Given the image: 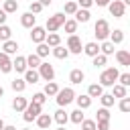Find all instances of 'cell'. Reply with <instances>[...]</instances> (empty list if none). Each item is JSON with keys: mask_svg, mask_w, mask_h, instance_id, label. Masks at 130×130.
<instances>
[{"mask_svg": "<svg viewBox=\"0 0 130 130\" xmlns=\"http://www.w3.org/2000/svg\"><path fill=\"white\" fill-rule=\"evenodd\" d=\"M118 75H120V71H118L116 67H108V69L102 71V75H100V85H102V87L114 85V83L118 81Z\"/></svg>", "mask_w": 130, "mask_h": 130, "instance_id": "obj_1", "label": "cell"}, {"mask_svg": "<svg viewBox=\"0 0 130 130\" xmlns=\"http://www.w3.org/2000/svg\"><path fill=\"white\" fill-rule=\"evenodd\" d=\"M67 18H65V14L63 12H57V14H53V16H49L47 18V24H45V30H49V32H57L61 26H63V22H65Z\"/></svg>", "mask_w": 130, "mask_h": 130, "instance_id": "obj_2", "label": "cell"}, {"mask_svg": "<svg viewBox=\"0 0 130 130\" xmlns=\"http://www.w3.org/2000/svg\"><path fill=\"white\" fill-rule=\"evenodd\" d=\"M93 30H95L93 35H95V39H98V41H106V39L110 37V32H112V30H110V24H108V20H106V18H100V20L95 22Z\"/></svg>", "mask_w": 130, "mask_h": 130, "instance_id": "obj_3", "label": "cell"}, {"mask_svg": "<svg viewBox=\"0 0 130 130\" xmlns=\"http://www.w3.org/2000/svg\"><path fill=\"white\" fill-rule=\"evenodd\" d=\"M55 100H57V104H59V106H67V104H71V102L75 100V91H73L71 87L59 89V91H57V95H55Z\"/></svg>", "mask_w": 130, "mask_h": 130, "instance_id": "obj_4", "label": "cell"}, {"mask_svg": "<svg viewBox=\"0 0 130 130\" xmlns=\"http://www.w3.org/2000/svg\"><path fill=\"white\" fill-rule=\"evenodd\" d=\"M41 108L43 106H37V104H28L26 108H24V112H22V118H24V122H32V120H37V116L41 114Z\"/></svg>", "mask_w": 130, "mask_h": 130, "instance_id": "obj_5", "label": "cell"}, {"mask_svg": "<svg viewBox=\"0 0 130 130\" xmlns=\"http://www.w3.org/2000/svg\"><path fill=\"white\" fill-rule=\"evenodd\" d=\"M108 8H110V14H112L114 18H122V16H124V10H126V6L122 4V0H112V2L108 4Z\"/></svg>", "mask_w": 130, "mask_h": 130, "instance_id": "obj_6", "label": "cell"}, {"mask_svg": "<svg viewBox=\"0 0 130 130\" xmlns=\"http://www.w3.org/2000/svg\"><path fill=\"white\" fill-rule=\"evenodd\" d=\"M39 77H43L45 81H53V77H55L53 65H51V63H41V65H39Z\"/></svg>", "mask_w": 130, "mask_h": 130, "instance_id": "obj_7", "label": "cell"}, {"mask_svg": "<svg viewBox=\"0 0 130 130\" xmlns=\"http://www.w3.org/2000/svg\"><path fill=\"white\" fill-rule=\"evenodd\" d=\"M67 51L69 53H75V55L81 53V41H79L77 35H69V39H67Z\"/></svg>", "mask_w": 130, "mask_h": 130, "instance_id": "obj_8", "label": "cell"}, {"mask_svg": "<svg viewBox=\"0 0 130 130\" xmlns=\"http://www.w3.org/2000/svg\"><path fill=\"white\" fill-rule=\"evenodd\" d=\"M45 37H47V30H45L43 26H37V24H35V26L30 28V39H32V43H37V45H39V43H45Z\"/></svg>", "mask_w": 130, "mask_h": 130, "instance_id": "obj_9", "label": "cell"}, {"mask_svg": "<svg viewBox=\"0 0 130 130\" xmlns=\"http://www.w3.org/2000/svg\"><path fill=\"white\" fill-rule=\"evenodd\" d=\"M0 71L2 73H10L12 71V61L6 53H0Z\"/></svg>", "mask_w": 130, "mask_h": 130, "instance_id": "obj_10", "label": "cell"}, {"mask_svg": "<svg viewBox=\"0 0 130 130\" xmlns=\"http://www.w3.org/2000/svg\"><path fill=\"white\" fill-rule=\"evenodd\" d=\"M35 22H37V16H35V14H30V12H24V14L20 16V24H22L24 28H32V26H35Z\"/></svg>", "mask_w": 130, "mask_h": 130, "instance_id": "obj_11", "label": "cell"}, {"mask_svg": "<svg viewBox=\"0 0 130 130\" xmlns=\"http://www.w3.org/2000/svg\"><path fill=\"white\" fill-rule=\"evenodd\" d=\"M81 51H83L87 57H95V55H100V45H98L95 41H91V43H87Z\"/></svg>", "mask_w": 130, "mask_h": 130, "instance_id": "obj_12", "label": "cell"}, {"mask_svg": "<svg viewBox=\"0 0 130 130\" xmlns=\"http://www.w3.org/2000/svg\"><path fill=\"white\" fill-rule=\"evenodd\" d=\"M45 45L53 49V47L61 45V37H59L57 32H47V37H45Z\"/></svg>", "mask_w": 130, "mask_h": 130, "instance_id": "obj_13", "label": "cell"}, {"mask_svg": "<svg viewBox=\"0 0 130 130\" xmlns=\"http://www.w3.org/2000/svg\"><path fill=\"white\" fill-rule=\"evenodd\" d=\"M75 102H77V108H79V110H87V108L91 106V98H89L87 93H85V95H83V93H81V95H75Z\"/></svg>", "mask_w": 130, "mask_h": 130, "instance_id": "obj_14", "label": "cell"}, {"mask_svg": "<svg viewBox=\"0 0 130 130\" xmlns=\"http://www.w3.org/2000/svg\"><path fill=\"white\" fill-rule=\"evenodd\" d=\"M51 124H53V118H51L49 114H39V116H37V126H39V128L45 130V128H49Z\"/></svg>", "mask_w": 130, "mask_h": 130, "instance_id": "obj_15", "label": "cell"}, {"mask_svg": "<svg viewBox=\"0 0 130 130\" xmlns=\"http://www.w3.org/2000/svg\"><path fill=\"white\" fill-rule=\"evenodd\" d=\"M18 51V43L16 41H4V45H2V53H6V55H14Z\"/></svg>", "mask_w": 130, "mask_h": 130, "instance_id": "obj_16", "label": "cell"}, {"mask_svg": "<svg viewBox=\"0 0 130 130\" xmlns=\"http://www.w3.org/2000/svg\"><path fill=\"white\" fill-rule=\"evenodd\" d=\"M12 69H16V73H24V71H26V59L18 55V57L12 61Z\"/></svg>", "mask_w": 130, "mask_h": 130, "instance_id": "obj_17", "label": "cell"}, {"mask_svg": "<svg viewBox=\"0 0 130 130\" xmlns=\"http://www.w3.org/2000/svg\"><path fill=\"white\" fill-rule=\"evenodd\" d=\"M83 79H85V73H83L81 69H73V71L69 73V81H71V83H75V85H77V83H81Z\"/></svg>", "mask_w": 130, "mask_h": 130, "instance_id": "obj_18", "label": "cell"}, {"mask_svg": "<svg viewBox=\"0 0 130 130\" xmlns=\"http://www.w3.org/2000/svg\"><path fill=\"white\" fill-rule=\"evenodd\" d=\"M53 120H55L59 126H65V124H67V120H69V114H67L65 110H57V112H55V116H53Z\"/></svg>", "mask_w": 130, "mask_h": 130, "instance_id": "obj_19", "label": "cell"}, {"mask_svg": "<svg viewBox=\"0 0 130 130\" xmlns=\"http://www.w3.org/2000/svg\"><path fill=\"white\" fill-rule=\"evenodd\" d=\"M102 93H104V87H102L100 83H91V85L87 87V95H89V98H100Z\"/></svg>", "mask_w": 130, "mask_h": 130, "instance_id": "obj_20", "label": "cell"}, {"mask_svg": "<svg viewBox=\"0 0 130 130\" xmlns=\"http://www.w3.org/2000/svg\"><path fill=\"white\" fill-rule=\"evenodd\" d=\"M2 10H4L6 14H12V12H16V10H18V2H16V0H4Z\"/></svg>", "mask_w": 130, "mask_h": 130, "instance_id": "obj_21", "label": "cell"}, {"mask_svg": "<svg viewBox=\"0 0 130 130\" xmlns=\"http://www.w3.org/2000/svg\"><path fill=\"white\" fill-rule=\"evenodd\" d=\"M89 10H85V8H77V12H75V22H87L89 20Z\"/></svg>", "mask_w": 130, "mask_h": 130, "instance_id": "obj_22", "label": "cell"}, {"mask_svg": "<svg viewBox=\"0 0 130 130\" xmlns=\"http://www.w3.org/2000/svg\"><path fill=\"white\" fill-rule=\"evenodd\" d=\"M108 39H110V43H112V45H120V43L124 41V32H122L120 28H116L114 32H110V37H108Z\"/></svg>", "mask_w": 130, "mask_h": 130, "instance_id": "obj_23", "label": "cell"}, {"mask_svg": "<svg viewBox=\"0 0 130 130\" xmlns=\"http://www.w3.org/2000/svg\"><path fill=\"white\" fill-rule=\"evenodd\" d=\"M51 51H53V55H55L57 59H67V57H69V51H67L63 45H57V47H53Z\"/></svg>", "mask_w": 130, "mask_h": 130, "instance_id": "obj_24", "label": "cell"}, {"mask_svg": "<svg viewBox=\"0 0 130 130\" xmlns=\"http://www.w3.org/2000/svg\"><path fill=\"white\" fill-rule=\"evenodd\" d=\"M116 59H118V63L124 65V67L130 65V53H128V51H118V53H116Z\"/></svg>", "mask_w": 130, "mask_h": 130, "instance_id": "obj_25", "label": "cell"}, {"mask_svg": "<svg viewBox=\"0 0 130 130\" xmlns=\"http://www.w3.org/2000/svg\"><path fill=\"white\" fill-rule=\"evenodd\" d=\"M41 77H39V71H35V69H26L24 71V81L26 83H37Z\"/></svg>", "mask_w": 130, "mask_h": 130, "instance_id": "obj_26", "label": "cell"}, {"mask_svg": "<svg viewBox=\"0 0 130 130\" xmlns=\"http://www.w3.org/2000/svg\"><path fill=\"white\" fill-rule=\"evenodd\" d=\"M57 91H59V85L55 83V81H47V85H45V95H49V98H53V95H57Z\"/></svg>", "mask_w": 130, "mask_h": 130, "instance_id": "obj_27", "label": "cell"}, {"mask_svg": "<svg viewBox=\"0 0 130 130\" xmlns=\"http://www.w3.org/2000/svg\"><path fill=\"white\" fill-rule=\"evenodd\" d=\"M10 87H12V89H14L16 93H22V91H24V87H26V81H24V79H18V77H16V79H12Z\"/></svg>", "mask_w": 130, "mask_h": 130, "instance_id": "obj_28", "label": "cell"}, {"mask_svg": "<svg viewBox=\"0 0 130 130\" xmlns=\"http://www.w3.org/2000/svg\"><path fill=\"white\" fill-rule=\"evenodd\" d=\"M28 106V102H26V98H14V102H12V108L16 110V112H24V108Z\"/></svg>", "mask_w": 130, "mask_h": 130, "instance_id": "obj_29", "label": "cell"}, {"mask_svg": "<svg viewBox=\"0 0 130 130\" xmlns=\"http://www.w3.org/2000/svg\"><path fill=\"white\" fill-rule=\"evenodd\" d=\"M69 120H71L73 124H81V122L85 120V118H83V110H79V108H77V110H73V112L69 114Z\"/></svg>", "mask_w": 130, "mask_h": 130, "instance_id": "obj_30", "label": "cell"}, {"mask_svg": "<svg viewBox=\"0 0 130 130\" xmlns=\"http://www.w3.org/2000/svg\"><path fill=\"white\" fill-rule=\"evenodd\" d=\"M24 59H26V67H30V69H37V67L41 65V59H39L35 53H30V55L24 57Z\"/></svg>", "mask_w": 130, "mask_h": 130, "instance_id": "obj_31", "label": "cell"}, {"mask_svg": "<svg viewBox=\"0 0 130 130\" xmlns=\"http://www.w3.org/2000/svg\"><path fill=\"white\" fill-rule=\"evenodd\" d=\"M100 100H102V108H112L116 98H114L112 93H102V95H100Z\"/></svg>", "mask_w": 130, "mask_h": 130, "instance_id": "obj_32", "label": "cell"}, {"mask_svg": "<svg viewBox=\"0 0 130 130\" xmlns=\"http://www.w3.org/2000/svg\"><path fill=\"white\" fill-rule=\"evenodd\" d=\"M100 53H102V55H106V57H108V55H112V53H114V45H112L110 41H104V43L100 45Z\"/></svg>", "mask_w": 130, "mask_h": 130, "instance_id": "obj_33", "label": "cell"}, {"mask_svg": "<svg viewBox=\"0 0 130 130\" xmlns=\"http://www.w3.org/2000/svg\"><path fill=\"white\" fill-rule=\"evenodd\" d=\"M49 51H51V47H47L45 43H39V45H37V53H35V55H37L39 59H43V57H47V55H49Z\"/></svg>", "mask_w": 130, "mask_h": 130, "instance_id": "obj_34", "label": "cell"}, {"mask_svg": "<svg viewBox=\"0 0 130 130\" xmlns=\"http://www.w3.org/2000/svg\"><path fill=\"white\" fill-rule=\"evenodd\" d=\"M77 8H79V6H77V2H75V0L65 2V6H63V10H65V12H63V14H75V12H77Z\"/></svg>", "mask_w": 130, "mask_h": 130, "instance_id": "obj_35", "label": "cell"}, {"mask_svg": "<svg viewBox=\"0 0 130 130\" xmlns=\"http://www.w3.org/2000/svg\"><path fill=\"white\" fill-rule=\"evenodd\" d=\"M126 93H128V91H126V87H124V85H120V83H116V85H114V91H112V95H114V98H120V100H122V98H126Z\"/></svg>", "mask_w": 130, "mask_h": 130, "instance_id": "obj_36", "label": "cell"}, {"mask_svg": "<svg viewBox=\"0 0 130 130\" xmlns=\"http://www.w3.org/2000/svg\"><path fill=\"white\" fill-rule=\"evenodd\" d=\"M95 118H98V122H110V110L108 108H100Z\"/></svg>", "mask_w": 130, "mask_h": 130, "instance_id": "obj_37", "label": "cell"}, {"mask_svg": "<svg viewBox=\"0 0 130 130\" xmlns=\"http://www.w3.org/2000/svg\"><path fill=\"white\" fill-rule=\"evenodd\" d=\"M10 35H12L10 26H6V24H0V41H10Z\"/></svg>", "mask_w": 130, "mask_h": 130, "instance_id": "obj_38", "label": "cell"}, {"mask_svg": "<svg viewBox=\"0 0 130 130\" xmlns=\"http://www.w3.org/2000/svg\"><path fill=\"white\" fill-rule=\"evenodd\" d=\"M91 59H93V67H104V65L108 63V57H106V55H102V53H100V55H95V57H91Z\"/></svg>", "mask_w": 130, "mask_h": 130, "instance_id": "obj_39", "label": "cell"}, {"mask_svg": "<svg viewBox=\"0 0 130 130\" xmlns=\"http://www.w3.org/2000/svg\"><path fill=\"white\" fill-rule=\"evenodd\" d=\"M63 26H65V30H67L69 35H73V32L77 30V22H75V20H65Z\"/></svg>", "mask_w": 130, "mask_h": 130, "instance_id": "obj_40", "label": "cell"}, {"mask_svg": "<svg viewBox=\"0 0 130 130\" xmlns=\"http://www.w3.org/2000/svg\"><path fill=\"white\" fill-rule=\"evenodd\" d=\"M120 112H124V114L130 112V98H128V95L120 100Z\"/></svg>", "mask_w": 130, "mask_h": 130, "instance_id": "obj_41", "label": "cell"}, {"mask_svg": "<svg viewBox=\"0 0 130 130\" xmlns=\"http://www.w3.org/2000/svg\"><path fill=\"white\" fill-rule=\"evenodd\" d=\"M45 100H47V95H45L43 91H39V93H35V95H32V104H37V106H43V104H45Z\"/></svg>", "mask_w": 130, "mask_h": 130, "instance_id": "obj_42", "label": "cell"}, {"mask_svg": "<svg viewBox=\"0 0 130 130\" xmlns=\"http://www.w3.org/2000/svg\"><path fill=\"white\" fill-rule=\"evenodd\" d=\"M118 81H120V85L128 87V85H130V73H120V75H118Z\"/></svg>", "mask_w": 130, "mask_h": 130, "instance_id": "obj_43", "label": "cell"}, {"mask_svg": "<svg viewBox=\"0 0 130 130\" xmlns=\"http://www.w3.org/2000/svg\"><path fill=\"white\" fill-rule=\"evenodd\" d=\"M41 10H43V6L39 4V0H37V2H30V6H28V12H30V14H39Z\"/></svg>", "mask_w": 130, "mask_h": 130, "instance_id": "obj_44", "label": "cell"}, {"mask_svg": "<svg viewBox=\"0 0 130 130\" xmlns=\"http://www.w3.org/2000/svg\"><path fill=\"white\" fill-rule=\"evenodd\" d=\"M81 130H95V122L93 120H83L81 122Z\"/></svg>", "mask_w": 130, "mask_h": 130, "instance_id": "obj_45", "label": "cell"}, {"mask_svg": "<svg viewBox=\"0 0 130 130\" xmlns=\"http://www.w3.org/2000/svg\"><path fill=\"white\" fill-rule=\"evenodd\" d=\"M75 2H77V6H81V8H85V10L93 4V0H75Z\"/></svg>", "mask_w": 130, "mask_h": 130, "instance_id": "obj_46", "label": "cell"}, {"mask_svg": "<svg viewBox=\"0 0 130 130\" xmlns=\"http://www.w3.org/2000/svg\"><path fill=\"white\" fill-rule=\"evenodd\" d=\"M95 130H110V122H95Z\"/></svg>", "mask_w": 130, "mask_h": 130, "instance_id": "obj_47", "label": "cell"}, {"mask_svg": "<svg viewBox=\"0 0 130 130\" xmlns=\"http://www.w3.org/2000/svg\"><path fill=\"white\" fill-rule=\"evenodd\" d=\"M6 18H8V14H6V12L0 8V24H4V22H6Z\"/></svg>", "mask_w": 130, "mask_h": 130, "instance_id": "obj_48", "label": "cell"}, {"mask_svg": "<svg viewBox=\"0 0 130 130\" xmlns=\"http://www.w3.org/2000/svg\"><path fill=\"white\" fill-rule=\"evenodd\" d=\"M112 0H93V4H98V6H108Z\"/></svg>", "mask_w": 130, "mask_h": 130, "instance_id": "obj_49", "label": "cell"}, {"mask_svg": "<svg viewBox=\"0 0 130 130\" xmlns=\"http://www.w3.org/2000/svg\"><path fill=\"white\" fill-rule=\"evenodd\" d=\"M51 2H53V0H39V4H41L43 8H45V6H51Z\"/></svg>", "mask_w": 130, "mask_h": 130, "instance_id": "obj_50", "label": "cell"}, {"mask_svg": "<svg viewBox=\"0 0 130 130\" xmlns=\"http://www.w3.org/2000/svg\"><path fill=\"white\" fill-rule=\"evenodd\" d=\"M2 130H16V126H10V124H8V126H4Z\"/></svg>", "mask_w": 130, "mask_h": 130, "instance_id": "obj_51", "label": "cell"}, {"mask_svg": "<svg viewBox=\"0 0 130 130\" xmlns=\"http://www.w3.org/2000/svg\"><path fill=\"white\" fill-rule=\"evenodd\" d=\"M4 126H6V124H4V120H2V118H0V130H2V128H4Z\"/></svg>", "mask_w": 130, "mask_h": 130, "instance_id": "obj_52", "label": "cell"}, {"mask_svg": "<svg viewBox=\"0 0 130 130\" xmlns=\"http://www.w3.org/2000/svg\"><path fill=\"white\" fill-rule=\"evenodd\" d=\"M122 4H124V6H128V4H130V0H122Z\"/></svg>", "mask_w": 130, "mask_h": 130, "instance_id": "obj_53", "label": "cell"}, {"mask_svg": "<svg viewBox=\"0 0 130 130\" xmlns=\"http://www.w3.org/2000/svg\"><path fill=\"white\" fill-rule=\"evenodd\" d=\"M2 95H4V89H2V85H0V98H2Z\"/></svg>", "mask_w": 130, "mask_h": 130, "instance_id": "obj_54", "label": "cell"}, {"mask_svg": "<svg viewBox=\"0 0 130 130\" xmlns=\"http://www.w3.org/2000/svg\"><path fill=\"white\" fill-rule=\"evenodd\" d=\"M57 130H65V126H59V128H57Z\"/></svg>", "mask_w": 130, "mask_h": 130, "instance_id": "obj_55", "label": "cell"}, {"mask_svg": "<svg viewBox=\"0 0 130 130\" xmlns=\"http://www.w3.org/2000/svg\"><path fill=\"white\" fill-rule=\"evenodd\" d=\"M22 130H28V128H22Z\"/></svg>", "mask_w": 130, "mask_h": 130, "instance_id": "obj_56", "label": "cell"}]
</instances>
